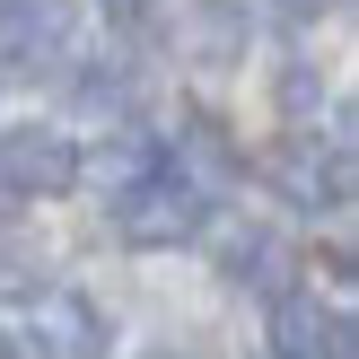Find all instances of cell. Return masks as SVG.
Listing matches in <instances>:
<instances>
[{
    "label": "cell",
    "instance_id": "9c48e42d",
    "mask_svg": "<svg viewBox=\"0 0 359 359\" xmlns=\"http://www.w3.org/2000/svg\"><path fill=\"white\" fill-rule=\"evenodd\" d=\"M272 9H280V18H290V27H316V18H325V9H333V0H272Z\"/></svg>",
    "mask_w": 359,
    "mask_h": 359
},
{
    "label": "cell",
    "instance_id": "3957f363",
    "mask_svg": "<svg viewBox=\"0 0 359 359\" xmlns=\"http://www.w3.org/2000/svg\"><path fill=\"white\" fill-rule=\"evenodd\" d=\"M79 0H18L0 9V35H9V62L18 70H70L79 62Z\"/></svg>",
    "mask_w": 359,
    "mask_h": 359
},
{
    "label": "cell",
    "instance_id": "7a4b0ae2",
    "mask_svg": "<svg viewBox=\"0 0 359 359\" xmlns=\"http://www.w3.org/2000/svg\"><path fill=\"white\" fill-rule=\"evenodd\" d=\"M0 184L27 193V202L70 193V184H79V149H70V132H53V123H9V132H0Z\"/></svg>",
    "mask_w": 359,
    "mask_h": 359
},
{
    "label": "cell",
    "instance_id": "6da1fadb",
    "mask_svg": "<svg viewBox=\"0 0 359 359\" xmlns=\"http://www.w3.org/2000/svg\"><path fill=\"white\" fill-rule=\"evenodd\" d=\"M210 219V202H202V175H184V167H132L114 184V228H123V245H184L193 228Z\"/></svg>",
    "mask_w": 359,
    "mask_h": 359
},
{
    "label": "cell",
    "instance_id": "52a82bcc",
    "mask_svg": "<svg viewBox=\"0 0 359 359\" xmlns=\"http://www.w3.org/2000/svg\"><path fill=\"white\" fill-rule=\"evenodd\" d=\"M219 272H228V280H255V290H280L290 255H280V237H272V228H237V237L219 245Z\"/></svg>",
    "mask_w": 359,
    "mask_h": 359
},
{
    "label": "cell",
    "instance_id": "5b68a950",
    "mask_svg": "<svg viewBox=\"0 0 359 359\" xmlns=\"http://www.w3.org/2000/svg\"><path fill=\"white\" fill-rule=\"evenodd\" d=\"M272 342H280V359H351V316L316 307V298H280L272 307Z\"/></svg>",
    "mask_w": 359,
    "mask_h": 359
},
{
    "label": "cell",
    "instance_id": "30bf717a",
    "mask_svg": "<svg viewBox=\"0 0 359 359\" xmlns=\"http://www.w3.org/2000/svg\"><path fill=\"white\" fill-rule=\"evenodd\" d=\"M140 9H149V0H105V18H140Z\"/></svg>",
    "mask_w": 359,
    "mask_h": 359
},
{
    "label": "cell",
    "instance_id": "ba28073f",
    "mask_svg": "<svg viewBox=\"0 0 359 359\" xmlns=\"http://www.w3.org/2000/svg\"><path fill=\"white\" fill-rule=\"evenodd\" d=\"M280 97H290V114H298V123H307V97H325V88H316V79H307V70H290V79H280Z\"/></svg>",
    "mask_w": 359,
    "mask_h": 359
},
{
    "label": "cell",
    "instance_id": "277c9868",
    "mask_svg": "<svg viewBox=\"0 0 359 359\" xmlns=\"http://www.w3.org/2000/svg\"><path fill=\"white\" fill-rule=\"evenodd\" d=\"M167 44L193 70H237L245 62V0H175Z\"/></svg>",
    "mask_w": 359,
    "mask_h": 359
},
{
    "label": "cell",
    "instance_id": "8992f818",
    "mask_svg": "<svg viewBox=\"0 0 359 359\" xmlns=\"http://www.w3.org/2000/svg\"><path fill=\"white\" fill-rule=\"evenodd\" d=\"M35 333H44L53 359H105V342H114V325H105L88 298H53V307L35 316Z\"/></svg>",
    "mask_w": 359,
    "mask_h": 359
}]
</instances>
